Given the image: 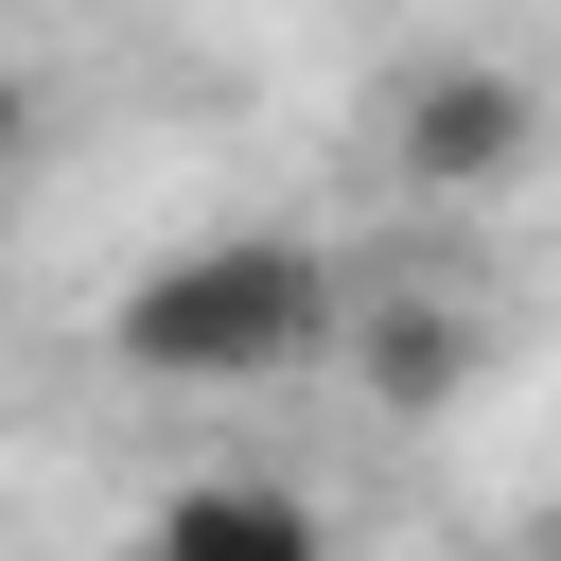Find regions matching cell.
I'll use <instances>...</instances> for the list:
<instances>
[{"label": "cell", "instance_id": "cell-1", "mask_svg": "<svg viewBox=\"0 0 561 561\" xmlns=\"http://www.w3.org/2000/svg\"><path fill=\"white\" fill-rule=\"evenodd\" d=\"M351 333V280H333V245H298V228H210V245H175V263H140L123 298H105V351L140 368V386H280V368H316Z\"/></svg>", "mask_w": 561, "mask_h": 561}, {"label": "cell", "instance_id": "cell-2", "mask_svg": "<svg viewBox=\"0 0 561 561\" xmlns=\"http://www.w3.org/2000/svg\"><path fill=\"white\" fill-rule=\"evenodd\" d=\"M526 140H543V88L491 70V53H438V70H403V105H386V158H403L421 193H491V175H526Z\"/></svg>", "mask_w": 561, "mask_h": 561}, {"label": "cell", "instance_id": "cell-3", "mask_svg": "<svg viewBox=\"0 0 561 561\" xmlns=\"http://www.w3.org/2000/svg\"><path fill=\"white\" fill-rule=\"evenodd\" d=\"M123 561H333V526L280 491V473H193V491H158L140 508V543Z\"/></svg>", "mask_w": 561, "mask_h": 561}, {"label": "cell", "instance_id": "cell-4", "mask_svg": "<svg viewBox=\"0 0 561 561\" xmlns=\"http://www.w3.org/2000/svg\"><path fill=\"white\" fill-rule=\"evenodd\" d=\"M333 351H351V368H368L386 403H438V386L473 368V333H456L438 298H386V316H368V333H333Z\"/></svg>", "mask_w": 561, "mask_h": 561}, {"label": "cell", "instance_id": "cell-5", "mask_svg": "<svg viewBox=\"0 0 561 561\" xmlns=\"http://www.w3.org/2000/svg\"><path fill=\"white\" fill-rule=\"evenodd\" d=\"M18 140H35V70L0 53V175H18Z\"/></svg>", "mask_w": 561, "mask_h": 561}]
</instances>
